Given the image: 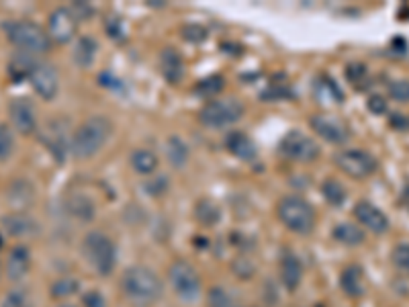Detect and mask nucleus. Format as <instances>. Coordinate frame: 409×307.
<instances>
[{
    "label": "nucleus",
    "instance_id": "nucleus-42",
    "mask_svg": "<svg viewBox=\"0 0 409 307\" xmlns=\"http://www.w3.org/2000/svg\"><path fill=\"white\" fill-rule=\"evenodd\" d=\"M2 307H27V297L23 293H8Z\"/></svg>",
    "mask_w": 409,
    "mask_h": 307
},
{
    "label": "nucleus",
    "instance_id": "nucleus-12",
    "mask_svg": "<svg viewBox=\"0 0 409 307\" xmlns=\"http://www.w3.org/2000/svg\"><path fill=\"white\" fill-rule=\"evenodd\" d=\"M311 127L330 143H344L350 137V129L336 117L330 115H315L311 117Z\"/></svg>",
    "mask_w": 409,
    "mask_h": 307
},
{
    "label": "nucleus",
    "instance_id": "nucleus-8",
    "mask_svg": "<svg viewBox=\"0 0 409 307\" xmlns=\"http://www.w3.org/2000/svg\"><path fill=\"white\" fill-rule=\"evenodd\" d=\"M170 281L174 291L184 299V301H192L199 297L201 293V279L197 275V270L188 264V262H176L170 268Z\"/></svg>",
    "mask_w": 409,
    "mask_h": 307
},
{
    "label": "nucleus",
    "instance_id": "nucleus-18",
    "mask_svg": "<svg viewBox=\"0 0 409 307\" xmlns=\"http://www.w3.org/2000/svg\"><path fill=\"white\" fill-rule=\"evenodd\" d=\"M313 92H315V99L319 103H336V105H342L344 103V92L342 88L338 86V82H334L330 76H321L315 80L313 84Z\"/></svg>",
    "mask_w": 409,
    "mask_h": 307
},
{
    "label": "nucleus",
    "instance_id": "nucleus-19",
    "mask_svg": "<svg viewBox=\"0 0 409 307\" xmlns=\"http://www.w3.org/2000/svg\"><path fill=\"white\" fill-rule=\"evenodd\" d=\"M63 127H66V123H52L43 133V141L48 143V148L52 150V154L59 162L66 158V150H68V135H66Z\"/></svg>",
    "mask_w": 409,
    "mask_h": 307
},
{
    "label": "nucleus",
    "instance_id": "nucleus-34",
    "mask_svg": "<svg viewBox=\"0 0 409 307\" xmlns=\"http://www.w3.org/2000/svg\"><path fill=\"white\" fill-rule=\"evenodd\" d=\"M221 88H223V78H219V76H209V78H205L197 84V92L203 95V97L217 95Z\"/></svg>",
    "mask_w": 409,
    "mask_h": 307
},
{
    "label": "nucleus",
    "instance_id": "nucleus-10",
    "mask_svg": "<svg viewBox=\"0 0 409 307\" xmlns=\"http://www.w3.org/2000/svg\"><path fill=\"white\" fill-rule=\"evenodd\" d=\"M29 82L33 90L46 101H52L58 95V72L50 63H35L29 74Z\"/></svg>",
    "mask_w": 409,
    "mask_h": 307
},
{
    "label": "nucleus",
    "instance_id": "nucleus-6",
    "mask_svg": "<svg viewBox=\"0 0 409 307\" xmlns=\"http://www.w3.org/2000/svg\"><path fill=\"white\" fill-rule=\"evenodd\" d=\"M243 115V105L235 99H226V101H211L207 103L199 117L201 123H205L207 127H226L232 123L239 121Z\"/></svg>",
    "mask_w": 409,
    "mask_h": 307
},
{
    "label": "nucleus",
    "instance_id": "nucleus-33",
    "mask_svg": "<svg viewBox=\"0 0 409 307\" xmlns=\"http://www.w3.org/2000/svg\"><path fill=\"white\" fill-rule=\"evenodd\" d=\"M14 148V137L8 125L0 123V160H6L12 154Z\"/></svg>",
    "mask_w": 409,
    "mask_h": 307
},
{
    "label": "nucleus",
    "instance_id": "nucleus-41",
    "mask_svg": "<svg viewBox=\"0 0 409 307\" xmlns=\"http://www.w3.org/2000/svg\"><path fill=\"white\" fill-rule=\"evenodd\" d=\"M389 125L393 127V129H397V131H409V117L408 115H403V113H391V117H389Z\"/></svg>",
    "mask_w": 409,
    "mask_h": 307
},
{
    "label": "nucleus",
    "instance_id": "nucleus-32",
    "mask_svg": "<svg viewBox=\"0 0 409 307\" xmlns=\"http://www.w3.org/2000/svg\"><path fill=\"white\" fill-rule=\"evenodd\" d=\"M391 260L395 264L397 270L409 275V244H397L393 248V254H391Z\"/></svg>",
    "mask_w": 409,
    "mask_h": 307
},
{
    "label": "nucleus",
    "instance_id": "nucleus-20",
    "mask_svg": "<svg viewBox=\"0 0 409 307\" xmlns=\"http://www.w3.org/2000/svg\"><path fill=\"white\" fill-rule=\"evenodd\" d=\"M160 68H162V74L168 82H180L182 76H184V60L182 56L176 52V50H164L162 56H160Z\"/></svg>",
    "mask_w": 409,
    "mask_h": 307
},
{
    "label": "nucleus",
    "instance_id": "nucleus-24",
    "mask_svg": "<svg viewBox=\"0 0 409 307\" xmlns=\"http://www.w3.org/2000/svg\"><path fill=\"white\" fill-rule=\"evenodd\" d=\"M131 166L139 175H152L158 168V156L152 150L139 148L131 154Z\"/></svg>",
    "mask_w": 409,
    "mask_h": 307
},
{
    "label": "nucleus",
    "instance_id": "nucleus-16",
    "mask_svg": "<svg viewBox=\"0 0 409 307\" xmlns=\"http://www.w3.org/2000/svg\"><path fill=\"white\" fill-rule=\"evenodd\" d=\"M2 228L6 230V234L10 236H33L37 232V224L31 215H25V213H12V215H6L2 217Z\"/></svg>",
    "mask_w": 409,
    "mask_h": 307
},
{
    "label": "nucleus",
    "instance_id": "nucleus-21",
    "mask_svg": "<svg viewBox=\"0 0 409 307\" xmlns=\"http://www.w3.org/2000/svg\"><path fill=\"white\" fill-rule=\"evenodd\" d=\"M226 146H228V150L237 156L239 160H252V158H256V146H254V141L243 133V131H232L230 135H228V139H226Z\"/></svg>",
    "mask_w": 409,
    "mask_h": 307
},
{
    "label": "nucleus",
    "instance_id": "nucleus-9",
    "mask_svg": "<svg viewBox=\"0 0 409 307\" xmlns=\"http://www.w3.org/2000/svg\"><path fill=\"white\" fill-rule=\"evenodd\" d=\"M281 152L297 162H311L319 156V146L301 131H289L281 141Z\"/></svg>",
    "mask_w": 409,
    "mask_h": 307
},
{
    "label": "nucleus",
    "instance_id": "nucleus-43",
    "mask_svg": "<svg viewBox=\"0 0 409 307\" xmlns=\"http://www.w3.org/2000/svg\"><path fill=\"white\" fill-rule=\"evenodd\" d=\"M84 306L86 307H107V304H105V297H103L101 293H97V291H90V293H86V295H84Z\"/></svg>",
    "mask_w": 409,
    "mask_h": 307
},
{
    "label": "nucleus",
    "instance_id": "nucleus-13",
    "mask_svg": "<svg viewBox=\"0 0 409 307\" xmlns=\"http://www.w3.org/2000/svg\"><path fill=\"white\" fill-rule=\"evenodd\" d=\"M354 215H356V219H358L364 228H368V230L375 232V234H385V232L389 230V219H387V215H385L377 205H372V203H368V201H358L356 207H354Z\"/></svg>",
    "mask_w": 409,
    "mask_h": 307
},
{
    "label": "nucleus",
    "instance_id": "nucleus-5",
    "mask_svg": "<svg viewBox=\"0 0 409 307\" xmlns=\"http://www.w3.org/2000/svg\"><path fill=\"white\" fill-rule=\"evenodd\" d=\"M84 256L86 260L94 266V270L99 275H111L115 268V244L111 242V238H107L103 232H90L84 238Z\"/></svg>",
    "mask_w": 409,
    "mask_h": 307
},
{
    "label": "nucleus",
    "instance_id": "nucleus-17",
    "mask_svg": "<svg viewBox=\"0 0 409 307\" xmlns=\"http://www.w3.org/2000/svg\"><path fill=\"white\" fill-rule=\"evenodd\" d=\"M29 250L25 246H14L8 254V262H6V273L10 281H21L27 273H29Z\"/></svg>",
    "mask_w": 409,
    "mask_h": 307
},
{
    "label": "nucleus",
    "instance_id": "nucleus-44",
    "mask_svg": "<svg viewBox=\"0 0 409 307\" xmlns=\"http://www.w3.org/2000/svg\"><path fill=\"white\" fill-rule=\"evenodd\" d=\"M72 12H74L76 19H82V17H90V14H92V8H90L86 2H76Z\"/></svg>",
    "mask_w": 409,
    "mask_h": 307
},
{
    "label": "nucleus",
    "instance_id": "nucleus-31",
    "mask_svg": "<svg viewBox=\"0 0 409 307\" xmlns=\"http://www.w3.org/2000/svg\"><path fill=\"white\" fill-rule=\"evenodd\" d=\"M80 289V283L76 279H59L52 287V295L54 297H70Z\"/></svg>",
    "mask_w": 409,
    "mask_h": 307
},
{
    "label": "nucleus",
    "instance_id": "nucleus-36",
    "mask_svg": "<svg viewBox=\"0 0 409 307\" xmlns=\"http://www.w3.org/2000/svg\"><path fill=\"white\" fill-rule=\"evenodd\" d=\"M209 307H235V304L221 287H213L209 291Z\"/></svg>",
    "mask_w": 409,
    "mask_h": 307
},
{
    "label": "nucleus",
    "instance_id": "nucleus-1",
    "mask_svg": "<svg viewBox=\"0 0 409 307\" xmlns=\"http://www.w3.org/2000/svg\"><path fill=\"white\" fill-rule=\"evenodd\" d=\"M111 133H113L111 119L105 117V115H94V117L86 119L74 131L70 150L74 152L76 158H82V160L90 158L107 143Z\"/></svg>",
    "mask_w": 409,
    "mask_h": 307
},
{
    "label": "nucleus",
    "instance_id": "nucleus-28",
    "mask_svg": "<svg viewBox=\"0 0 409 307\" xmlns=\"http://www.w3.org/2000/svg\"><path fill=\"white\" fill-rule=\"evenodd\" d=\"M8 197L14 205H31L33 203V188L27 181H17L10 186Z\"/></svg>",
    "mask_w": 409,
    "mask_h": 307
},
{
    "label": "nucleus",
    "instance_id": "nucleus-4",
    "mask_svg": "<svg viewBox=\"0 0 409 307\" xmlns=\"http://www.w3.org/2000/svg\"><path fill=\"white\" fill-rule=\"evenodd\" d=\"M279 219L297 234H309L315 226L313 207L301 197H285L277 207Z\"/></svg>",
    "mask_w": 409,
    "mask_h": 307
},
{
    "label": "nucleus",
    "instance_id": "nucleus-11",
    "mask_svg": "<svg viewBox=\"0 0 409 307\" xmlns=\"http://www.w3.org/2000/svg\"><path fill=\"white\" fill-rule=\"evenodd\" d=\"M76 17L70 8L59 6L50 14V39L58 43H68L76 35Z\"/></svg>",
    "mask_w": 409,
    "mask_h": 307
},
{
    "label": "nucleus",
    "instance_id": "nucleus-2",
    "mask_svg": "<svg viewBox=\"0 0 409 307\" xmlns=\"http://www.w3.org/2000/svg\"><path fill=\"white\" fill-rule=\"evenodd\" d=\"M121 287H123L125 295L131 301L141 304V306H148V304L158 301L162 297V291H164V285H162L160 277L154 270L146 268V266H133V268H129L123 275Z\"/></svg>",
    "mask_w": 409,
    "mask_h": 307
},
{
    "label": "nucleus",
    "instance_id": "nucleus-46",
    "mask_svg": "<svg viewBox=\"0 0 409 307\" xmlns=\"http://www.w3.org/2000/svg\"><path fill=\"white\" fill-rule=\"evenodd\" d=\"M61 307H72V306H61Z\"/></svg>",
    "mask_w": 409,
    "mask_h": 307
},
{
    "label": "nucleus",
    "instance_id": "nucleus-39",
    "mask_svg": "<svg viewBox=\"0 0 409 307\" xmlns=\"http://www.w3.org/2000/svg\"><path fill=\"white\" fill-rule=\"evenodd\" d=\"M346 76H348L350 82L360 84V82H364V78L368 76V70H366L364 63H350V66L346 68Z\"/></svg>",
    "mask_w": 409,
    "mask_h": 307
},
{
    "label": "nucleus",
    "instance_id": "nucleus-29",
    "mask_svg": "<svg viewBox=\"0 0 409 307\" xmlns=\"http://www.w3.org/2000/svg\"><path fill=\"white\" fill-rule=\"evenodd\" d=\"M168 158H170V162L174 164L176 168H180V166L186 164V160H188V148H186V143L180 137H170L168 139Z\"/></svg>",
    "mask_w": 409,
    "mask_h": 307
},
{
    "label": "nucleus",
    "instance_id": "nucleus-40",
    "mask_svg": "<svg viewBox=\"0 0 409 307\" xmlns=\"http://www.w3.org/2000/svg\"><path fill=\"white\" fill-rule=\"evenodd\" d=\"M292 97V92L289 90V86H281V84H275V86H270L268 90H264L262 92V99L266 101V99H270V101H279V99H289Z\"/></svg>",
    "mask_w": 409,
    "mask_h": 307
},
{
    "label": "nucleus",
    "instance_id": "nucleus-7",
    "mask_svg": "<svg viewBox=\"0 0 409 307\" xmlns=\"http://www.w3.org/2000/svg\"><path fill=\"white\" fill-rule=\"evenodd\" d=\"M336 164L340 166V170L344 175H348L352 179H366L370 175L377 172L379 162L375 160L372 154L364 152V150H344L336 156Z\"/></svg>",
    "mask_w": 409,
    "mask_h": 307
},
{
    "label": "nucleus",
    "instance_id": "nucleus-45",
    "mask_svg": "<svg viewBox=\"0 0 409 307\" xmlns=\"http://www.w3.org/2000/svg\"><path fill=\"white\" fill-rule=\"evenodd\" d=\"M399 205L409 211V184L403 188V192H401V197H399Z\"/></svg>",
    "mask_w": 409,
    "mask_h": 307
},
{
    "label": "nucleus",
    "instance_id": "nucleus-38",
    "mask_svg": "<svg viewBox=\"0 0 409 307\" xmlns=\"http://www.w3.org/2000/svg\"><path fill=\"white\" fill-rule=\"evenodd\" d=\"M366 107H368V111H370L372 115H385V113H387V109H389L387 99H385V97H381V95H372V97H368Z\"/></svg>",
    "mask_w": 409,
    "mask_h": 307
},
{
    "label": "nucleus",
    "instance_id": "nucleus-14",
    "mask_svg": "<svg viewBox=\"0 0 409 307\" xmlns=\"http://www.w3.org/2000/svg\"><path fill=\"white\" fill-rule=\"evenodd\" d=\"M8 111H10V119L14 123V127L21 133L29 135V133L35 131L37 117H35V109H33V105H31L29 99H12Z\"/></svg>",
    "mask_w": 409,
    "mask_h": 307
},
{
    "label": "nucleus",
    "instance_id": "nucleus-25",
    "mask_svg": "<svg viewBox=\"0 0 409 307\" xmlns=\"http://www.w3.org/2000/svg\"><path fill=\"white\" fill-rule=\"evenodd\" d=\"M97 50H99V46H97V41L92 37L78 39V43L74 48V61L80 68H88L94 61V58H97Z\"/></svg>",
    "mask_w": 409,
    "mask_h": 307
},
{
    "label": "nucleus",
    "instance_id": "nucleus-27",
    "mask_svg": "<svg viewBox=\"0 0 409 307\" xmlns=\"http://www.w3.org/2000/svg\"><path fill=\"white\" fill-rule=\"evenodd\" d=\"M321 192H323L326 201L330 205H334V207H342L344 201H346V188L338 183V181H332V179L326 181V183L321 184Z\"/></svg>",
    "mask_w": 409,
    "mask_h": 307
},
{
    "label": "nucleus",
    "instance_id": "nucleus-15",
    "mask_svg": "<svg viewBox=\"0 0 409 307\" xmlns=\"http://www.w3.org/2000/svg\"><path fill=\"white\" fill-rule=\"evenodd\" d=\"M301 279H303L301 260L292 252H285L283 258H281V281H283L285 289L295 291L301 285Z\"/></svg>",
    "mask_w": 409,
    "mask_h": 307
},
{
    "label": "nucleus",
    "instance_id": "nucleus-30",
    "mask_svg": "<svg viewBox=\"0 0 409 307\" xmlns=\"http://www.w3.org/2000/svg\"><path fill=\"white\" fill-rule=\"evenodd\" d=\"M194 215H197V219H199L201 224L213 226V224L219 219V209H217L215 203L203 199V201H199V205H197V209H194Z\"/></svg>",
    "mask_w": 409,
    "mask_h": 307
},
{
    "label": "nucleus",
    "instance_id": "nucleus-23",
    "mask_svg": "<svg viewBox=\"0 0 409 307\" xmlns=\"http://www.w3.org/2000/svg\"><path fill=\"white\" fill-rule=\"evenodd\" d=\"M66 207L68 211L82 219V221H90L94 217V203L86 197V195H80V192H74L68 201H66Z\"/></svg>",
    "mask_w": 409,
    "mask_h": 307
},
{
    "label": "nucleus",
    "instance_id": "nucleus-37",
    "mask_svg": "<svg viewBox=\"0 0 409 307\" xmlns=\"http://www.w3.org/2000/svg\"><path fill=\"white\" fill-rule=\"evenodd\" d=\"M182 37L190 43H201L207 39V29L201 25H186L182 27Z\"/></svg>",
    "mask_w": 409,
    "mask_h": 307
},
{
    "label": "nucleus",
    "instance_id": "nucleus-35",
    "mask_svg": "<svg viewBox=\"0 0 409 307\" xmlns=\"http://www.w3.org/2000/svg\"><path fill=\"white\" fill-rule=\"evenodd\" d=\"M389 95L399 103H409V80H393L389 84Z\"/></svg>",
    "mask_w": 409,
    "mask_h": 307
},
{
    "label": "nucleus",
    "instance_id": "nucleus-3",
    "mask_svg": "<svg viewBox=\"0 0 409 307\" xmlns=\"http://www.w3.org/2000/svg\"><path fill=\"white\" fill-rule=\"evenodd\" d=\"M6 37L25 54H48L52 48L50 35L31 21H14L4 25Z\"/></svg>",
    "mask_w": 409,
    "mask_h": 307
},
{
    "label": "nucleus",
    "instance_id": "nucleus-22",
    "mask_svg": "<svg viewBox=\"0 0 409 307\" xmlns=\"http://www.w3.org/2000/svg\"><path fill=\"white\" fill-rule=\"evenodd\" d=\"M340 285L342 289L350 295V297H362L364 295V277H362V268L352 264L348 268L342 270L340 277Z\"/></svg>",
    "mask_w": 409,
    "mask_h": 307
},
{
    "label": "nucleus",
    "instance_id": "nucleus-26",
    "mask_svg": "<svg viewBox=\"0 0 409 307\" xmlns=\"http://www.w3.org/2000/svg\"><path fill=\"white\" fill-rule=\"evenodd\" d=\"M334 238L346 246H358L364 242V232L354 224H340L334 228Z\"/></svg>",
    "mask_w": 409,
    "mask_h": 307
}]
</instances>
